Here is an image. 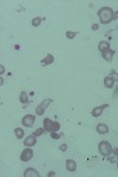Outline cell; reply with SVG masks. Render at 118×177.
I'll return each mask as SVG.
<instances>
[{
  "mask_svg": "<svg viewBox=\"0 0 118 177\" xmlns=\"http://www.w3.org/2000/svg\"><path fill=\"white\" fill-rule=\"evenodd\" d=\"M45 132V130H44V127H39V129H37L32 135H34L36 137H38V136H42L43 133Z\"/></svg>",
  "mask_w": 118,
  "mask_h": 177,
  "instance_id": "d6986e66",
  "label": "cell"
},
{
  "mask_svg": "<svg viewBox=\"0 0 118 177\" xmlns=\"http://www.w3.org/2000/svg\"><path fill=\"white\" fill-rule=\"evenodd\" d=\"M54 175H56V174H54L53 171H51V172H48V176H54Z\"/></svg>",
  "mask_w": 118,
  "mask_h": 177,
  "instance_id": "484cf974",
  "label": "cell"
},
{
  "mask_svg": "<svg viewBox=\"0 0 118 177\" xmlns=\"http://www.w3.org/2000/svg\"><path fill=\"white\" fill-rule=\"evenodd\" d=\"M109 105L107 104H105V105H102V106H97V107H95V109L92 110V116L93 117H99L101 115H102V112H103V110L105 109V107H107Z\"/></svg>",
  "mask_w": 118,
  "mask_h": 177,
  "instance_id": "30bf717a",
  "label": "cell"
},
{
  "mask_svg": "<svg viewBox=\"0 0 118 177\" xmlns=\"http://www.w3.org/2000/svg\"><path fill=\"white\" fill-rule=\"evenodd\" d=\"M91 28H92V31H96V30L99 28V25H98V24H93V25L91 26Z\"/></svg>",
  "mask_w": 118,
  "mask_h": 177,
  "instance_id": "7402d4cb",
  "label": "cell"
},
{
  "mask_svg": "<svg viewBox=\"0 0 118 177\" xmlns=\"http://www.w3.org/2000/svg\"><path fill=\"white\" fill-rule=\"evenodd\" d=\"M54 62V57L52 54H47L43 60H42V65H50Z\"/></svg>",
  "mask_w": 118,
  "mask_h": 177,
  "instance_id": "5bb4252c",
  "label": "cell"
},
{
  "mask_svg": "<svg viewBox=\"0 0 118 177\" xmlns=\"http://www.w3.org/2000/svg\"><path fill=\"white\" fill-rule=\"evenodd\" d=\"M4 84V79L1 78V76H0V85H3Z\"/></svg>",
  "mask_w": 118,
  "mask_h": 177,
  "instance_id": "d4e9b609",
  "label": "cell"
},
{
  "mask_svg": "<svg viewBox=\"0 0 118 177\" xmlns=\"http://www.w3.org/2000/svg\"><path fill=\"white\" fill-rule=\"evenodd\" d=\"M76 169H77V164H76V162L73 161V160H67L66 161V170H68V171H76Z\"/></svg>",
  "mask_w": 118,
  "mask_h": 177,
  "instance_id": "7c38bea8",
  "label": "cell"
},
{
  "mask_svg": "<svg viewBox=\"0 0 118 177\" xmlns=\"http://www.w3.org/2000/svg\"><path fill=\"white\" fill-rule=\"evenodd\" d=\"M36 143H37V137L34 135H30L24 141V145L27 146V148H31V146L36 145Z\"/></svg>",
  "mask_w": 118,
  "mask_h": 177,
  "instance_id": "52a82bcc",
  "label": "cell"
},
{
  "mask_svg": "<svg viewBox=\"0 0 118 177\" xmlns=\"http://www.w3.org/2000/svg\"><path fill=\"white\" fill-rule=\"evenodd\" d=\"M60 129V124L58 122H52L48 118H45L44 119V130L47 132H52V131H58Z\"/></svg>",
  "mask_w": 118,
  "mask_h": 177,
  "instance_id": "3957f363",
  "label": "cell"
},
{
  "mask_svg": "<svg viewBox=\"0 0 118 177\" xmlns=\"http://www.w3.org/2000/svg\"><path fill=\"white\" fill-rule=\"evenodd\" d=\"M107 48H110V43L109 42H99V44H98V50H99L101 52H103L104 50H107Z\"/></svg>",
  "mask_w": 118,
  "mask_h": 177,
  "instance_id": "9a60e30c",
  "label": "cell"
},
{
  "mask_svg": "<svg viewBox=\"0 0 118 177\" xmlns=\"http://www.w3.org/2000/svg\"><path fill=\"white\" fill-rule=\"evenodd\" d=\"M40 23H42V18L36 17V18H33V19H32V25H33L34 27L39 26V25H40Z\"/></svg>",
  "mask_w": 118,
  "mask_h": 177,
  "instance_id": "ac0fdd59",
  "label": "cell"
},
{
  "mask_svg": "<svg viewBox=\"0 0 118 177\" xmlns=\"http://www.w3.org/2000/svg\"><path fill=\"white\" fill-rule=\"evenodd\" d=\"M98 17H99V20L102 24H110L113 19L117 18L116 12H113V9L111 7H102L99 11H98Z\"/></svg>",
  "mask_w": 118,
  "mask_h": 177,
  "instance_id": "6da1fadb",
  "label": "cell"
},
{
  "mask_svg": "<svg viewBox=\"0 0 118 177\" xmlns=\"http://www.w3.org/2000/svg\"><path fill=\"white\" fill-rule=\"evenodd\" d=\"M14 135H15V137L18 139H20V138L24 137V130L20 129V127H17V129H14Z\"/></svg>",
  "mask_w": 118,
  "mask_h": 177,
  "instance_id": "2e32d148",
  "label": "cell"
},
{
  "mask_svg": "<svg viewBox=\"0 0 118 177\" xmlns=\"http://www.w3.org/2000/svg\"><path fill=\"white\" fill-rule=\"evenodd\" d=\"M98 150H99V152H101V155H103V156H110L111 154H112V151H113V149H112V145L107 142V141H102V142H99V145H98Z\"/></svg>",
  "mask_w": 118,
  "mask_h": 177,
  "instance_id": "7a4b0ae2",
  "label": "cell"
},
{
  "mask_svg": "<svg viewBox=\"0 0 118 177\" xmlns=\"http://www.w3.org/2000/svg\"><path fill=\"white\" fill-rule=\"evenodd\" d=\"M66 149H67V145L66 144H62L60 145V150L62 151H66Z\"/></svg>",
  "mask_w": 118,
  "mask_h": 177,
  "instance_id": "603a6c76",
  "label": "cell"
},
{
  "mask_svg": "<svg viewBox=\"0 0 118 177\" xmlns=\"http://www.w3.org/2000/svg\"><path fill=\"white\" fill-rule=\"evenodd\" d=\"M32 157H33V151L32 149H30V148H26V149L21 152L20 155V160L23 162H28V161H31L32 160Z\"/></svg>",
  "mask_w": 118,
  "mask_h": 177,
  "instance_id": "5b68a950",
  "label": "cell"
},
{
  "mask_svg": "<svg viewBox=\"0 0 118 177\" xmlns=\"http://www.w3.org/2000/svg\"><path fill=\"white\" fill-rule=\"evenodd\" d=\"M34 122H36V117H34L33 115H26V116L23 118V121H21L23 125H24V126H27V127L32 126V125L34 124Z\"/></svg>",
  "mask_w": 118,
  "mask_h": 177,
  "instance_id": "8992f818",
  "label": "cell"
},
{
  "mask_svg": "<svg viewBox=\"0 0 118 177\" xmlns=\"http://www.w3.org/2000/svg\"><path fill=\"white\" fill-rule=\"evenodd\" d=\"M52 102H53V101H52V98H47V99L43 101L40 104L38 105L37 109H36V113H37L38 116H43V115H44V112H45V110L47 109L48 105H50Z\"/></svg>",
  "mask_w": 118,
  "mask_h": 177,
  "instance_id": "277c9868",
  "label": "cell"
},
{
  "mask_svg": "<svg viewBox=\"0 0 118 177\" xmlns=\"http://www.w3.org/2000/svg\"><path fill=\"white\" fill-rule=\"evenodd\" d=\"M62 136H64V135H63V133H57L56 131H52V132H51V137H52L53 139H59Z\"/></svg>",
  "mask_w": 118,
  "mask_h": 177,
  "instance_id": "ffe728a7",
  "label": "cell"
},
{
  "mask_svg": "<svg viewBox=\"0 0 118 177\" xmlns=\"http://www.w3.org/2000/svg\"><path fill=\"white\" fill-rule=\"evenodd\" d=\"M4 72H5V67L3 65H0V76H1Z\"/></svg>",
  "mask_w": 118,
  "mask_h": 177,
  "instance_id": "cb8c5ba5",
  "label": "cell"
},
{
  "mask_svg": "<svg viewBox=\"0 0 118 177\" xmlns=\"http://www.w3.org/2000/svg\"><path fill=\"white\" fill-rule=\"evenodd\" d=\"M76 37V32H72V31H67L66 32V38L67 39H73Z\"/></svg>",
  "mask_w": 118,
  "mask_h": 177,
  "instance_id": "44dd1931",
  "label": "cell"
},
{
  "mask_svg": "<svg viewBox=\"0 0 118 177\" xmlns=\"http://www.w3.org/2000/svg\"><path fill=\"white\" fill-rule=\"evenodd\" d=\"M20 102L23 104H25V103L28 102V97H27V93L25 91H21V93H20Z\"/></svg>",
  "mask_w": 118,
  "mask_h": 177,
  "instance_id": "e0dca14e",
  "label": "cell"
},
{
  "mask_svg": "<svg viewBox=\"0 0 118 177\" xmlns=\"http://www.w3.org/2000/svg\"><path fill=\"white\" fill-rule=\"evenodd\" d=\"M39 176H40L39 172L33 168H28L24 171V177H39Z\"/></svg>",
  "mask_w": 118,
  "mask_h": 177,
  "instance_id": "9c48e42d",
  "label": "cell"
},
{
  "mask_svg": "<svg viewBox=\"0 0 118 177\" xmlns=\"http://www.w3.org/2000/svg\"><path fill=\"white\" fill-rule=\"evenodd\" d=\"M96 129H97V132L101 133V135H104V133H107V132H109V126H107L106 124H103V123L98 124Z\"/></svg>",
  "mask_w": 118,
  "mask_h": 177,
  "instance_id": "8fae6325",
  "label": "cell"
},
{
  "mask_svg": "<svg viewBox=\"0 0 118 177\" xmlns=\"http://www.w3.org/2000/svg\"><path fill=\"white\" fill-rule=\"evenodd\" d=\"M102 53V57L107 62H112V58H113V54H115V51L111 50V48H107V50H104Z\"/></svg>",
  "mask_w": 118,
  "mask_h": 177,
  "instance_id": "ba28073f",
  "label": "cell"
},
{
  "mask_svg": "<svg viewBox=\"0 0 118 177\" xmlns=\"http://www.w3.org/2000/svg\"><path fill=\"white\" fill-rule=\"evenodd\" d=\"M104 84L107 88H112L113 87V84H115V80H113V78H111L110 76H106L104 78Z\"/></svg>",
  "mask_w": 118,
  "mask_h": 177,
  "instance_id": "4fadbf2b",
  "label": "cell"
}]
</instances>
